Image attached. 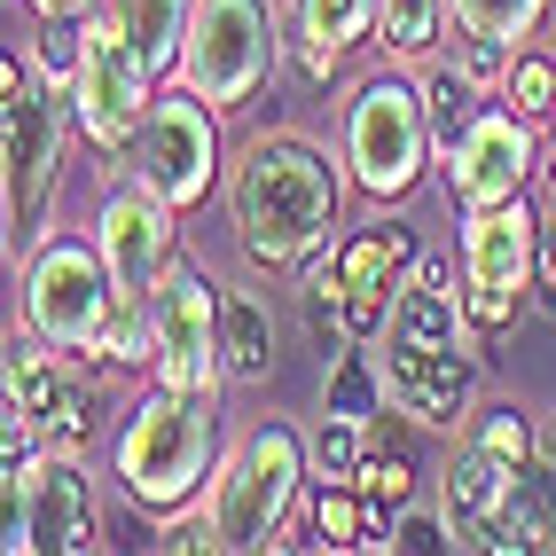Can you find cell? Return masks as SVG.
Instances as JSON below:
<instances>
[{
    "instance_id": "obj_28",
    "label": "cell",
    "mask_w": 556,
    "mask_h": 556,
    "mask_svg": "<svg viewBox=\"0 0 556 556\" xmlns=\"http://www.w3.org/2000/svg\"><path fill=\"white\" fill-rule=\"evenodd\" d=\"M48 71V79H79V63H87V16H48V31H40V55H31Z\"/></svg>"
},
{
    "instance_id": "obj_24",
    "label": "cell",
    "mask_w": 556,
    "mask_h": 556,
    "mask_svg": "<svg viewBox=\"0 0 556 556\" xmlns=\"http://www.w3.org/2000/svg\"><path fill=\"white\" fill-rule=\"evenodd\" d=\"M509 509L526 517L533 548H556V463H548L541 447L517 463V478H509Z\"/></svg>"
},
{
    "instance_id": "obj_13",
    "label": "cell",
    "mask_w": 556,
    "mask_h": 556,
    "mask_svg": "<svg viewBox=\"0 0 556 556\" xmlns=\"http://www.w3.org/2000/svg\"><path fill=\"white\" fill-rule=\"evenodd\" d=\"M533 134H526V110H478L470 134L447 150V189L463 212H486L526 197V165H533Z\"/></svg>"
},
{
    "instance_id": "obj_31",
    "label": "cell",
    "mask_w": 556,
    "mask_h": 556,
    "mask_svg": "<svg viewBox=\"0 0 556 556\" xmlns=\"http://www.w3.org/2000/svg\"><path fill=\"white\" fill-rule=\"evenodd\" d=\"M407 486H416V478H407L400 455H368V463H361V502H368V509H400Z\"/></svg>"
},
{
    "instance_id": "obj_29",
    "label": "cell",
    "mask_w": 556,
    "mask_h": 556,
    "mask_svg": "<svg viewBox=\"0 0 556 556\" xmlns=\"http://www.w3.org/2000/svg\"><path fill=\"white\" fill-rule=\"evenodd\" d=\"M361 526H368V509L338 486V478H321V494H314V533L329 548H361Z\"/></svg>"
},
{
    "instance_id": "obj_34",
    "label": "cell",
    "mask_w": 556,
    "mask_h": 556,
    "mask_svg": "<svg viewBox=\"0 0 556 556\" xmlns=\"http://www.w3.org/2000/svg\"><path fill=\"white\" fill-rule=\"evenodd\" d=\"M463 71H470V79H478V87H486V79H502V71H509V63H502V40H470V55H463Z\"/></svg>"
},
{
    "instance_id": "obj_32",
    "label": "cell",
    "mask_w": 556,
    "mask_h": 556,
    "mask_svg": "<svg viewBox=\"0 0 556 556\" xmlns=\"http://www.w3.org/2000/svg\"><path fill=\"white\" fill-rule=\"evenodd\" d=\"M0 548H9V556H31V494H24L16 470H9V494H0Z\"/></svg>"
},
{
    "instance_id": "obj_36",
    "label": "cell",
    "mask_w": 556,
    "mask_h": 556,
    "mask_svg": "<svg viewBox=\"0 0 556 556\" xmlns=\"http://www.w3.org/2000/svg\"><path fill=\"white\" fill-rule=\"evenodd\" d=\"M416 282H439V290H455V267L431 251V258H416Z\"/></svg>"
},
{
    "instance_id": "obj_38",
    "label": "cell",
    "mask_w": 556,
    "mask_h": 556,
    "mask_svg": "<svg viewBox=\"0 0 556 556\" xmlns=\"http://www.w3.org/2000/svg\"><path fill=\"white\" fill-rule=\"evenodd\" d=\"M541 173H548V189H556V118H548V141H541Z\"/></svg>"
},
{
    "instance_id": "obj_7",
    "label": "cell",
    "mask_w": 556,
    "mask_h": 556,
    "mask_svg": "<svg viewBox=\"0 0 556 556\" xmlns=\"http://www.w3.org/2000/svg\"><path fill=\"white\" fill-rule=\"evenodd\" d=\"M439 150L431 141V110L424 87L407 79H368L345 110V165L368 197H407L424 180V157Z\"/></svg>"
},
{
    "instance_id": "obj_2",
    "label": "cell",
    "mask_w": 556,
    "mask_h": 556,
    "mask_svg": "<svg viewBox=\"0 0 556 556\" xmlns=\"http://www.w3.org/2000/svg\"><path fill=\"white\" fill-rule=\"evenodd\" d=\"M219 447V407L197 384H157L118 431V486L134 509H180Z\"/></svg>"
},
{
    "instance_id": "obj_22",
    "label": "cell",
    "mask_w": 556,
    "mask_h": 556,
    "mask_svg": "<svg viewBox=\"0 0 556 556\" xmlns=\"http://www.w3.org/2000/svg\"><path fill=\"white\" fill-rule=\"evenodd\" d=\"M439 16H447V0H384V24H377V48L392 63H424L439 48Z\"/></svg>"
},
{
    "instance_id": "obj_21",
    "label": "cell",
    "mask_w": 556,
    "mask_h": 556,
    "mask_svg": "<svg viewBox=\"0 0 556 556\" xmlns=\"http://www.w3.org/2000/svg\"><path fill=\"white\" fill-rule=\"evenodd\" d=\"M189 9L197 0H110V16L126 24V40L150 63H180V40H189Z\"/></svg>"
},
{
    "instance_id": "obj_25",
    "label": "cell",
    "mask_w": 556,
    "mask_h": 556,
    "mask_svg": "<svg viewBox=\"0 0 556 556\" xmlns=\"http://www.w3.org/2000/svg\"><path fill=\"white\" fill-rule=\"evenodd\" d=\"M447 9H455V24L470 31V40H526V31L556 9V0H447Z\"/></svg>"
},
{
    "instance_id": "obj_27",
    "label": "cell",
    "mask_w": 556,
    "mask_h": 556,
    "mask_svg": "<svg viewBox=\"0 0 556 556\" xmlns=\"http://www.w3.org/2000/svg\"><path fill=\"white\" fill-rule=\"evenodd\" d=\"M361 416H329L321 431H314V470L321 478H338V486H353V478H361Z\"/></svg>"
},
{
    "instance_id": "obj_37",
    "label": "cell",
    "mask_w": 556,
    "mask_h": 556,
    "mask_svg": "<svg viewBox=\"0 0 556 556\" xmlns=\"http://www.w3.org/2000/svg\"><path fill=\"white\" fill-rule=\"evenodd\" d=\"M31 9H40V16H87L94 0H31Z\"/></svg>"
},
{
    "instance_id": "obj_19",
    "label": "cell",
    "mask_w": 556,
    "mask_h": 556,
    "mask_svg": "<svg viewBox=\"0 0 556 556\" xmlns=\"http://www.w3.org/2000/svg\"><path fill=\"white\" fill-rule=\"evenodd\" d=\"M377 24H384V0H299V63H306V79H329Z\"/></svg>"
},
{
    "instance_id": "obj_35",
    "label": "cell",
    "mask_w": 556,
    "mask_h": 556,
    "mask_svg": "<svg viewBox=\"0 0 556 556\" xmlns=\"http://www.w3.org/2000/svg\"><path fill=\"white\" fill-rule=\"evenodd\" d=\"M541 282H548V299H556V212L541 219Z\"/></svg>"
},
{
    "instance_id": "obj_18",
    "label": "cell",
    "mask_w": 556,
    "mask_h": 556,
    "mask_svg": "<svg viewBox=\"0 0 556 556\" xmlns=\"http://www.w3.org/2000/svg\"><path fill=\"white\" fill-rule=\"evenodd\" d=\"M24 494H31V548H55V556L94 548V494L71 455H48L40 470H24Z\"/></svg>"
},
{
    "instance_id": "obj_14",
    "label": "cell",
    "mask_w": 556,
    "mask_h": 556,
    "mask_svg": "<svg viewBox=\"0 0 556 556\" xmlns=\"http://www.w3.org/2000/svg\"><path fill=\"white\" fill-rule=\"evenodd\" d=\"M377 368H384V400L400 407L407 424H455L463 400L478 384V361L455 353V345H400V338H377Z\"/></svg>"
},
{
    "instance_id": "obj_17",
    "label": "cell",
    "mask_w": 556,
    "mask_h": 556,
    "mask_svg": "<svg viewBox=\"0 0 556 556\" xmlns=\"http://www.w3.org/2000/svg\"><path fill=\"white\" fill-rule=\"evenodd\" d=\"M400 258H407V228L377 219L368 236H353L338 251V275H345V338H377L392 299H400Z\"/></svg>"
},
{
    "instance_id": "obj_26",
    "label": "cell",
    "mask_w": 556,
    "mask_h": 556,
    "mask_svg": "<svg viewBox=\"0 0 556 556\" xmlns=\"http://www.w3.org/2000/svg\"><path fill=\"white\" fill-rule=\"evenodd\" d=\"M478 79H470V71H431V79H424V110H431V141H439V150H455V141L470 134V118H478Z\"/></svg>"
},
{
    "instance_id": "obj_15",
    "label": "cell",
    "mask_w": 556,
    "mask_h": 556,
    "mask_svg": "<svg viewBox=\"0 0 556 556\" xmlns=\"http://www.w3.org/2000/svg\"><path fill=\"white\" fill-rule=\"evenodd\" d=\"M9 407L48 439V455H79L87 447V392L71 377V353L16 345L9 353Z\"/></svg>"
},
{
    "instance_id": "obj_1",
    "label": "cell",
    "mask_w": 556,
    "mask_h": 556,
    "mask_svg": "<svg viewBox=\"0 0 556 556\" xmlns=\"http://www.w3.org/2000/svg\"><path fill=\"white\" fill-rule=\"evenodd\" d=\"M338 165L306 134H258L228 173V219L251 267H306L338 228Z\"/></svg>"
},
{
    "instance_id": "obj_12",
    "label": "cell",
    "mask_w": 556,
    "mask_h": 556,
    "mask_svg": "<svg viewBox=\"0 0 556 556\" xmlns=\"http://www.w3.org/2000/svg\"><path fill=\"white\" fill-rule=\"evenodd\" d=\"M94 251L110 282H118V314H150L157 282L173 275V204L150 189V180H134L102 204V228H94Z\"/></svg>"
},
{
    "instance_id": "obj_5",
    "label": "cell",
    "mask_w": 556,
    "mask_h": 556,
    "mask_svg": "<svg viewBox=\"0 0 556 556\" xmlns=\"http://www.w3.org/2000/svg\"><path fill=\"white\" fill-rule=\"evenodd\" d=\"M299 478H306V447H299V431L290 424H267V431H251L243 447L219 463L212 478V533L219 548H267L282 533V517L290 502H299Z\"/></svg>"
},
{
    "instance_id": "obj_33",
    "label": "cell",
    "mask_w": 556,
    "mask_h": 556,
    "mask_svg": "<svg viewBox=\"0 0 556 556\" xmlns=\"http://www.w3.org/2000/svg\"><path fill=\"white\" fill-rule=\"evenodd\" d=\"M392 548H463V541H455V517H447V509H439V517H424V509H416V517H400Z\"/></svg>"
},
{
    "instance_id": "obj_30",
    "label": "cell",
    "mask_w": 556,
    "mask_h": 556,
    "mask_svg": "<svg viewBox=\"0 0 556 556\" xmlns=\"http://www.w3.org/2000/svg\"><path fill=\"white\" fill-rule=\"evenodd\" d=\"M502 94H509V110H526V118L556 110V63H541V55H517V63L502 71Z\"/></svg>"
},
{
    "instance_id": "obj_3",
    "label": "cell",
    "mask_w": 556,
    "mask_h": 556,
    "mask_svg": "<svg viewBox=\"0 0 556 556\" xmlns=\"http://www.w3.org/2000/svg\"><path fill=\"white\" fill-rule=\"evenodd\" d=\"M24 329L40 345L71 353V361H110L118 338V282H110L102 251L87 243H48L24 267Z\"/></svg>"
},
{
    "instance_id": "obj_16",
    "label": "cell",
    "mask_w": 556,
    "mask_h": 556,
    "mask_svg": "<svg viewBox=\"0 0 556 556\" xmlns=\"http://www.w3.org/2000/svg\"><path fill=\"white\" fill-rule=\"evenodd\" d=\"M509 478H517V455H502L486 431H463L455 455H447V478H439V509L455 517V541L478 548L486 526L509 509Z\"/></svg>"
},
{
    "instance_id": "obj_10",
    "label": "cell",
    "mask_w": 556,
    "mask_h": 556,
    "mask_svg": "<svg viewBox=\"0 0 556 556\" xmlns=\"http://www.w3.org/2000/svg\"><path fill=\"white\" fill-rule=\"evenodd\" d=\"M219 110L204 94H165L150 102V118L134 134V180H150V189L180 212V204H204V189L219 180V134H212Z\"/></svg>"
},
{
    "instance_id": "obj_4",
    "label": "cell",
    "mask_w": 556,
    "mask_h": 556,
    "mask_svg": "<svg viewBox=\"0 0 556 556\" xmlns=\"http://www.w3.org/2000/svg\"><path fill=\"white\" fill-rule=\"evenodd\" d=\"M173 71L212 110H243L275 71V9L267 0H197Z\"/></svg>"
},
{
    "instance_id": "obj_8",
    "label": "cell",
    "mask_w": 556,
    "mask_h": 556,
    "mask_svg": "<svg viewBox=\"0 0 556 556\" xmlns=\"http://www.w3.org/2000/svg\"><path fill=\"white\" fill-rule=\"evenodd\" d=\"M150 55H141L126 40V24L118 16H87V63H79V79H71V102H79V134L94 141V150H134V134L141 118H150Z\"/></svg>"
},
{
    "instance_id": "obj_20",
    "label": "cell",
    "mask_w": 556,
    "mask_h": 556,
    "mask_svg": "<svg viewBox=\"0 0 556 556\" xmlns=\"http://www.w3.org/2000/svg\"><path fill=\"white\" fill-rule=\"evenodd\" d=\"M219 368L236 384H267L275 368V314L258 290H219Z\"/></svg>"
},
{
    "instance_id": "obj_6",
    "label": "cell",
    "mask_w": 556,
    "mask_h": 556,
    "mask_svg": "<svg viewBox=\"0 0 556 556\" xmlns=\"http://www.w3.org/2000/svg\"><path fill=\"white\" fill-rule=\"evenodd\" d=\"M0 94H9V251H31L63 173V110L48 94V71L16 55L0 71Z\"/></svg>"
},
{
    "instance_id": "obj_9",
    "label": "cell",
    "mask_w": 556,
    "mask_h": 556,
    "mask_svg": "<svg viewBox=\"0 0 556 556\" xmlns=\"http://www.w3.org/2000/svg\"><path fill=\"white\" fill-rule=\"evenodd\" d=\"M533 267H541V219L526 212V197L470 212V228H463V306H470L478 329H502L517 314Z\"/></svg>"
},
{
    "instance_id": "obj_11",
    "label": "cell",
    "mask_w": 556,
    "mask_h": 556,
    "mask_svg": "<svg viewBox=\"0 0 556 556\" xmlns=\"http://www.w3.org/2000/svg\"><path fill=\"white\" fill-rule=\"evenodd\" d=\"M150 368L157 384H197L212 392L228 368H219V282L204 267H173L150 299Z\"/></svg>"
},
{
    "instance_id": "obj_23",
    "label": "cell",
    "mask_w": 556,
    "mask_h": 556,
    "mask_svg": "<svg viewBox=\"0 0 556 556\" xmlns=\"http://www.w3.org/2000/svg\"><path fill=\"white\" fill-rule=\"evenodd\" d=\"M321 407H329V416H361L368 424L384 407V368L368 353H338V361H329V377H321Z\"/></svg>"
}]
</instances>
